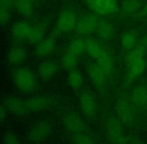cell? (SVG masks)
Segmentation results:
<instances>
[{"mask_svg": "<svg viewBox=\"0 0 147 144\" xmlns=\"http://www.w3.org/2000/svg\"><path fill=\"white\" fill-rule=\"evenodd\" d=\"M67 81L72 89L78 90L83 85V76H82L81 72L78 70V69L76 68L71 69V70H69V72H68Z\"/></svg>", "mask_w": 147, "mask_h": 144, "instance_id": "cell-27", "label": "cell"}, {"mask_svg": "<svg viewBox=\"0 0 147 144\" xmlns=\"http://www.w3.org/2000/svg\"><path fill=\"white\" fill-rule=\"evenodd\" d=\"M147 0H120V13L118 19L121 21L130 20L140 11Z\"/></svg>", "mask_w": 147, "mask_h": 144, "instance_id": "cell-12", "label": "cell"}, {"mask_svg": "<svg viewBox=\"0 0 147 144\" xmlns=\"http://www.w3.org/2000/svg\"><path fill=\"white\" fill-rule=\"evenodd\" d=\"M5 114H6V108L4 105L0 104V125L2 124V122L4 121V118H5Z\"/></svg>", "mask_w": 147, "mask_h": 144, "instance_id": "cell-33", "label": "cell"}, {"mask_svg": "<svg viewBox=\"0 0 147 144\" xmlns=\"http://www.w3.org/2000/svg\"><path fill=\"white\" fill-rule=\"evenodd\" d=\"M13 82L19 91L29 93L35 89L37 85L36 76L32 70L26 67H21L14 71Z\"/></svg>", "mask_w": 147, "mask_h": 144, "instance_id": "cell-4", "label": "cell"}, {"mask_svg": "<svg viewBox=\"0 0 147 144\" xmlns=\"http://www.w3.org/2000/svg\"><path fill=\"white\" fill-rule=\"evenodd\" d=\"M13 7L20 15L28 17L34 12V2L31 0H15Z\"/></svg>", "mask_w": 147, "mask_h": 144, "instance_id": "cell-25", "label": "cell"}, {"mask_svg": "<svg viewBox=\"0 0 147 144\" xmlns=\"http://www.w3.org/2000/svg\"><path fill=\"white\" fill-rule=\"evenodd\" d=\"M12 34L14 38L19 41H28L30 43L37 44L44 38V28L30 22L20 20L13 25Z\"/></svg>", "mask_w": 147, "mask_h": 144, "instance_id": "cell-1", "label": "cell"}, {"mask_svg": "<svg viewBox=\"0 0 147 144\" xmlns=\"http://www.w3.org/2000/svg\"><path fill=\"white\" fill-rule=\"evenodd\" d=\"M146 53H147V49L141 44V43H139L135 48L125 52L124 61H125L126 67L130 66V65L133 64V63L145 58Z\"/></svg>", "mask_w": 147, "mask_h": 144, "instance_id": "cell-24", "label": "cell"}, {"mask_svg": "<svg viewBox=\"0 0 147 144\" xmlns=\"http://www.w3.org/2000/svg\"><path fill=\"white\" fill-rule=\"evenodd\" d=\"M27 58V51L22 46H13L8 50L6 59L11 65H20Z\"/></svg>", "mask_w": 147, "mask_h": 144, "instance_id": "cell-22", "label": "cell"}, {"mask_svg": "<svg viewBox=\"0 0 147 144\" xmlns=\"http://www.w3.org/2000/svg\"><path fill=\"white\" fill-rule=\"evenodd\" d=\"M141 43L142 45H143L144 47H145V48L147 49V33L145 34V35H143L142 36V38H141Z\"/></svg>", "mask_w": 147, "mask_h": 144, "instance_id": "cell-35", "label": "cell"}, {"mask_svg": "<svg viewBox=\"0 0 147 144\" xmlns=\"http://www.w3.org/2000/svg\"><path fill=\"white\" fill-rule=\"evenodd\" d=\"M3 144H21L18 136L12 131H7L3 134Z\"/></svg>", "mask_w": 147, "mask_h": 144, "instance_id": "cell-30", "label": "cell"}, {"mask_svg": "<svg viewBox=\"0 0 147 144\" xmlns=\"http://www.w3.org/2000/svg\"><path fill=\"white\" fill-rule=\"evenodd\" d=\"M134 105L131 103L128 97H119L116 101L115 111H116V117L121 121L123 124L132 125L136 122V111Z\"/></svg>", "mask_w": 147, "mask_h": 144, "instance_id": "cell-7", "label": "cell"}, {"mask_svg": "<svg viewBox=\"0 0 147 144\" xmlns=\"http://www.w3.org/2000/svg\"><path fill=\"white\" fill-rule=\"evenodd\" d=\"M128 98L139 110H147V84L140 83L134 86L128 94Z\"/></svg>", "mask_w": 147, "mask_h": 144, "instance_id": "cell-14", "label": "cell"}, {"mask_svg": "<svg viewBox=\"0 0 147 144\" xmlns=\"http://www.w3.org/2000/svg\"><path fill=\"white\" fill-rule=\"evenodd\" d=\"M86 69H87L89 78H90L92 84L95 86V88L100 92L106 91L109 80L106 74L99 67V65L95 61H90L87 64Z\"/></svg>", "mask_w": 147, "mask_h": 144, "instance_id": "cell-8", "label": "cell"}, {"mask_svg": "<svg viewBox=\"0 0 147 144\" xmlns=\"http://www.w3.org/2000/svg\"><path fill=\"white\" fill-rule=\"evenodd\" d=\"M73 136L74 144H95L93 139L89 135L85 133H80V134L72 135Z\"/></svg>", "mask_w": 147, "mask_h": 144, "instance_id": "cell-29", "label": "cell"}, {"mask_svg": "<svg viewBox=\"0 0 147 144\" xmlns=\"http://www.w3.org/2000/svg\"><path fill=\"white\" fill-rule=\"evenodd\" d=\"M146 68H147L146 58L141 59V60L137 61V62L128 66L127 70H126L125 79H124V85L129 86L131 83H133L135 80H137L144 73Z\"/></svg>", "mask_w": 147, "mask_h": 144, "instance_id": "cell-17", "label": "cell"}, {"mask_svg": "<svg viewBox=\"0 0 147 144\" xmlns=\"http://www.w3.org/2000/svg\"><path fill=\"white\" fill-rule=\"evenodd\" d=\"M94 35L103 44L110 45L111 46V44L116 39V35H117L116 23L113 21L112 18L100 17L98 26H97L96 32H95Z\"/></svg>", "mask_w": 147, "mask_h": 144, "instance_id": "cell-6", "label": "cell"}, {"mask_svg": "<svg viewBox=\"0 0 147 144\" xmlns=\"http://www.w3.org/2000/svg\"><path fill=\"white\" fill-rule=\"evenodd\" d=\"M143 24L145 27H147V20H145V21H143Z\"/></svg>", "mask_w": 147, "mask_h": 144, "instance_id": "cell-36", "label": "cell"}, {"mask_svg": "<svg viewBox=\"0 0 147 144\" xmlns=\"http://www.w3.org/2000/svg\"><path fill=\"white\" fill-rule=\"evenodd\" d=\"M78 102H79L80 109L86 116L91 117L96 113V101H95L94 96L91 92L87 91V90L82 91L79 95Z\"/></svg>", "mask_w": 147, "mask_h": 144, "instance_id": "cell-19", "label": "cell"}, {"mask_svg": "<svg viewBox=\"0 0 147 144\" xmlns=\"http://www.w3.org/2000/svg\"><path fill=\"white\" fill-rule=\"evenodd\" d=\"M104 47L105 44H103L97 37H85V53L93 61H96L98 59V57L101 55Z\"/></svg>", "mask_w": 147, "mask_h": 144, "instance_id": "cell-20", "label": "cell"}, {"mask_svg": "<svg viewBox=\"0 0 147 144\" xmlns=\"http://www.w3.org/2000/svg\"><path fill=\"white\" fill-rule=\"evenodd\" d=\"M78 17L79 15L73 6H67L64 8L57 17L55 24L56 31L60 34H68L75 30Z\"/></svg>", "mask_w": 147, "mask_h": 144, "instance_id": "cell-3", "label": "cell"}, {"mask_svg": "<svg viewBox=\"0 0 147 144\" xmlns=\"http://www.w3.org/2000/svg\"><path fill=\"white\" fill-rule=\"evenodd\" d=\"M53 104H54V99L48 95H39L25 99L27 114L44 111L50 108Z\"/></svg>", "mask_w": 147, "mask_h": 144, "instance_id": "cell-13", "label": "cell"}, {"mask_svg": "<svg viewBox=\"0 0 147 144\" xmlns=\"http://www.w3.org/2000/svg\"><path fill=\"white\" fill-rule=\"evenodd\" d=\"M10 20V8L0 4V25H5Z\"/></svg>", "mask_w": 147, "mask_h": 144, "instance_id": "cell-32", "label": "cell"}, {"mask_svg": "<svg viewBox=\"0 0 147 144\" xmlns=\"http://www.w3.org/2000/svg\"><path fill=\"white\" fill-rule=\"evenodd\" d=\"M141 32L138 28L131 27L124 30L121 35V38H120L121 49L124 52H127V51L135 48L141 42Z\"/></svg>", "mask_w": 147, "mask_h": 144, "instance_id": "cell-15", "label": "cell"}, {"mask_svg": "<svg viewBox=\"0 0 147 144\" xmlns=\"http://www.w3.org/2000/svg\"><path fill=\"white\" fill-rule=\"evenodd\" d=\"M31 1H33V2H35V1H36V0H31Z\"/></svg>", "mask_w": 147, "mask_h": 144, "instance_id": "cell-37", "label": "cell"}, {"mask_svg": "<svg viewBox=\"0 0 147 144\" xmlns=\"http://www.w3.org/2000/svg\"><path fill=\"white\" fill-rule=\"evenodd\" d=\"M123 123L116 116H108L105 122V127L108 137L114 144H125L124 131L122 127Z\"/></svg>", "mask_w": 147, "mask_h": 144, "instance_id": "cell-10", "label": "cell"}, {"mask_svg": "<svg viewBox=\"0 0 147 144\" xmlns=\"http://www.w3.org/2000/svg\"><path fill=\"white\" fill-rule=\"evenodd\" d=\"M147 20V1L136 15H134L128 22H143Z\"/></svg>", "mask_w": 147, "mask_h": 144, "instance_id": "cell-31", "label": "cell"}, {"mask_svg": "<svg viewBox=\"0 0 147 144\" xmlns=\"http://www.w3.org/2000/svg\"><path fill=\"white\" fill-rule=\"evenodd\" d=\"M78 58H79V57H78L77 55L73 54L72 52H70V51H68L67 49H66L61 57V63L65 69L71 70V69L76 68Z\"/></svg>", "mask_w": 147, "mask_h": 144, "instance_id": "cell-28", "label": "cell"}, {"mask_svg": "<svg viewBox=\"0 0 147 144\" xmlns=\"http://www.w3.org/2000/svg\"><path fill=\"white\" fill-rule=\"evenodd\" d=\"M55 48H56V39L52 36H47L37 43L34 48V53L38 58H46L54 52Z\"/></svg>", "mask_w": 147, "mask_h": 144, "instance_id": "cell-18", "label": "cell"}, {"mask_svg": "<svg viewBox=\"0 0 147 144\" xmlns=\"http://www.w3.org/2000/svg\"><path fill=\"white\" fill-rule=\"evenodd\" d=\"M3 105L5 106L6 110L14 115L22 116V115L27 114L25 99H21L19 97H8L4 100Z\"/></svg>", "mask_w": 147, "mask_h": 144, "instance_id": "cell-21", "label": "cell"}, {"mask_svg": "<svg viewBox=\"0 0 147 144\" xmlns=\"http://www.w3.org/2000/svg\"><path fill=\"white\" fill-rule=\"evenodd\" d=\"M95 62L99 65V67L106 74L109 81H111V79H113V77L115 75L116 68H115L114 54H113L112 48H111L110 45H105L101 55L98 57V59Z\"/></svg>", "mask_w": 147, "mask_h": 144, "instance_id": "cell-9", "label": "cell"}, {"mask_svg": "<svg viewBox=\"0 0 147 144\" xmlns=\"http://www.w3.org/2000/svg\"><path fill=\"white\" fill-rule=\"evenodd\" d=\"M52 132V126L50 122L41 120L31 125L28 130V139L32 142H42L50 136Z\"/></svg>", "mask_w": 147, "mask_h": 144, "instance_id": "cell-11", "label": "cell"}, {"mask_svg": "<svg viewBox=\"0 0 147 144\" xmlns=\"http://www.w3.org/2000/svg\"><path fill=\"white\" fill-rule=\"evenodd\" d=\"M99 19L100 16L93 13L92 11L80 14L74 31L77 33V35L82 37L93 36L96 32Z\"/></svg>", "mask_w": 147, "mask_h": 144, "instance_id": "cell-5", "label": "cell"}, {"mask_svg": "<svg viewBox=\"0 0 147 144\" xmlns=\"http://www.w3.org/2000/svg\"><path fill=\"white\" fill-rule=\"evenodd\" d=\"M14 2H15V0H0V4H2V5L6 6L8 8L13 7Z\"/></svg>", "mask_w": 147, "mask_h": 144, "instance_id": "cell-34", "label": "cell"}, {"mask_svg": "<svg viewBox=\"0 0 147 144\" xmlns=\"http://www.w3.org/2000/svg\"><path fill=\"white\" fill-rule=\"evenodd\" d=\"M66 49L72 52L73 54L77 55L78 57L85 54V37L78 35L77 37L73 38L69 42Z\"/></svg>", "mask_w": 147, "mask_h": 144, "instance_id": "cell-26", "label": "cell"}, {"mask_svg": "<svg viewBox=\"0 0 147 144\" xmlns=\"http://www.w3.org/2000/svg\"><path fill=\"white\" fill-rule=\"evenodd\" d=\"M90 11L100 17L117 18L120 13V0H82Z\"/></svg>", "mask_w": 147, "mask_h": 144, "instance_id": "cell-2", "label": "cell"}, {"mask_svg": "<svg viewBox=\"0 0 147 144\" xmlns=\"http://www.w3.org/2000/svg\"><path fill=\"white\" fill-rule=\"evenodd\" d=\"M58 64L53 60H44L38 67V73L42 79L49 80L53 78L58 72Z\"/></svg>", "mask_w": 147, "mask_h": 144, "instance_id": "cell-23", "label": "cell"}, {"mask_svg": "<svg viewBox=\"0 0 147 144\" xmlns=\"http://www.w3.org/2000/svg\"><path fill=\"white\" fill-rule=\"evenodd\" d=\"M63 125L65 129L72 135L86 132V125L80 115L69 112L63 117Z\"/></svg>", "mask_w": 147, "mask_h": 144, "instance_id": "cell-16", "label": "cell"}]
</instances>
